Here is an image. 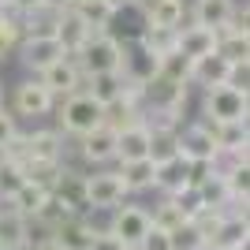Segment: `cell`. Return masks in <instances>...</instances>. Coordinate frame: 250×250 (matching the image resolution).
I'll list each match as a JSON object with an SVG mask.
<instances>
[{
    "label": "cell",
    "mask_w": 250,
    "mask_h": 250,
    "mask_svg": "<svg viewBox=\"0 0 250 250\" xmlns=\"http://www.w3.org/2000/svg\"><path fill=\"white\" fill-rule=\"evenodd\" d=\"M149 220H153V228H161V231H172V228H179V224L187 220V213L179 209V202L172 198V194H165V198H161L153 209H149Z\"/></svg>",
    "instance_id": "31"
},
{
    "label": "cell",
    "mask_w": 250,
    "mask_h": 250,
    "mask_svg": "<svg viewBox=\"0 0 250 250\" xmlns=\"http://www.w3.org/2000/svg\"><path fill=\"white\" fill-rule=\"evenodd\" d=\"M0 104H4V90H0Z\"/></svg>",
    "instance_id": "43"
},
{
    "label": "cell",
    "mask_w": 250,
    "mask_h": 250,
    "mask_svg": "<svg viewBox=\"0 0 250 250\" xmlns=\"http://www.w3.org/2000/svg\"><path fill=\"white\" fill-rule=\"evenodd\" d=\"M231 250H247V247H231Z\"/></svg>",
    "instance_id": "44"
},
{
    "label": "cell",
    "mask_w": 250,
    "mask_h": 250,
    "mask_svg": "<svg viewBox=\"0 0 250 250\" xmlns=\"http://www.w3.org/2000/svg\"><path fill=\"white\" fill-rule=\"evenodd\" d=\"M75 60L83 67V79L86 75H101V71H120L124 67V42L112 38V34H94L83 49L75 52Z\"/></svg>",
    "instance_id": "2"
},
{
    "label": "cell",
    "mask_w": 250,
    "mask_h": 250,
    "mask_svg": "<svg viewBox=\"0 0 250 250\" xmlns=\"http://www.w3.org/2000/svg\"><path fill=\"white\" fill-rule=\"evenodd\" d=\"M135 250H172V247H168V231H161V228H149L146 235H142V243H138Z\"/></svg>",
    "instance_id": "39"
},
{
    "label": "cell",
    "mask_w": 250,
    "mask_h": 250,
    "mask_svg": "<svg viewBox=\"0 0 250 250\" xmlns=\"http://www.w3.org/2000/svg\"><path fill=\"white\" fill-rule=\"evenodd\" d=\"M67 217H75V209L63 206L56 194H49V198L42 202V209H38L34 217H26V220H38V224H45V228H56V224H63Z\"/></svg>",
    "instance_id": "34"
},
{
    "label": "cell",
    "mask_w": 250,
    "mask_h": 250,
    "mask_svg": "<svg viewBox=\"0 0 250 250\" xmlns=\"http://www.w3.org/2000/svg\"><path fill=\"white\" fill-rule=\"evenodd\" d=\"M83 90L94 101H101V104H112L116 97H120V90H124V75L120 71H101V75H86L83 79Z\"/></svg>",
    "instance_id": "25"
},
{
    "label": "cell",
    "mask_w": 250,
    "mask_h": 250,
    "mask_svg": "<svg viewBox=\"0 0 250 250\" xmlns=\"http://www.w3.org/2000/svg\"><path fill=\"white\" fill-rule=\"evenodd\" d=\"M172 157H179V131H149V161L165 165Z\"/></svg>",
    "instance_id": "33"
},
{
    "label": "cell",
    "mask_w": 250,
    "mask_h": 250,
    "mask_svg": "<svg viewBox=\"0 0 250 250\" xmlns=\"http://www.w3.org/2000/svg\"><path fill=\"white\" fill-rule=\"evenodd\" d=\"M60 161H63V135L56 127L26 131V165H60Z\"/></svg>",
    "instance_id": "10"
},
{
    "label": "cell",
    "mask_w": 250,
    "mask_h": 250,
    "mask_svg": "<svg viewBox=\"0 0 250 250\" xmlns=\"http://www.w3.org/2000/svg\"><path fill=\"white\" fill-rule=\"evenodd\" d=\"M157 67H161V56L146 52L142 45H135V49H127V45H124V67H120L124 83H138V86H146L149 79L157 75Z\"/></svg>",
    "instance_id": "16"
},
{
    "label": "cell",
    "mask_w": 250,
    "mask_h": 250,
    "mask_svg": "<svg viewBox=\"0 0 250 250\" xmlns=\"http://www.w3.org/2000/svg\"><path fill=\"white\" fill-rule=\"evenodd\" d=\"M52 38L60 42V49L67 52V56H75V52H79L90 38H94V30L83 22V15H79L75 8H67V11H60V15H56V22H52Z\"/></svg>",
    "instance_id": "12"
},
{
    "label": "cell",
    "mask_w": 250,
    "mask_h": 250,
    "mask_svg": "<svg viewBox=\"0 0 250 250\" xmlns=\"http://www.w3.org/2000/svg\"><path fill=\"white\" fill-rule=\"evenodd\" d=\"M142 11H146V26L179 30V26H183V15H187V4H183V0H149V4H142Z\"/></svg>",
    "instance_id": "23"
},
{
    "label": "cell",
    "mask_w": 250,
    "mask_h": 250,
    "mask_svg": "<svg viewBox=\"0 0 250 250\" xmlns=\"http://www.w3.org/2000/svg\"><path fill=\"white\" fill-rule=\"evenodd\" d=\"M52 194H56L63 206H71L75 213H90V206H86V172H79V168L63 165V172H60V179H56Z\"/></svg>",
    "instance_id": "17"
},
{
    "label": "cell",
    "mask_w": 250,
    "mask_h": 250,
    "mask_svg": "<svg viewBox=\"0 0 250 250\" xmlns=\"http://www.w3.org/2000/svg\"><path fill=\"white\" fill-rule=\"evenodd\" d=\"M15 49H19L22 67H26V71H34V75H42L49 63H56V60L63 56L60 42H56L52 34H22V42L15 45Z\"/></svg>",
    "instance_id": "8"
},
{
    "label": "cell",
    "mask_w": 250,
    "mask_h": 250,
    "mask_svg": "<svg viewBox=\"0 0 250 250\" xmlns=\"http://www.w3.org/2000/svg\"><path fill=\"white\" fill-rule=\"evenodd\" d=\"M15 15H34V11H42V0H4Z\"/></svg>",
    "instance_id": "41"
},
{
    "label": "cell",
    "mask_w": 250,
    "mask_h": 250,
    "mask_svg": "<svg viewBox=\"0 0 250 250\" xmlns=\"http://www.w3.org/2000/svg\"><path fill=\"white\" fill-rule=\"evenodd\" d=\"M120 176H124V183H127V190H131V194H138V190H153V187H157V165L149 161V157L120 165Z\"/></svg>",
    "instance_id": "26"
},
{
    "label": "cell",
    "mask_w": 250,
    "mask_h": 250,
    "mask_svg": "<svg viewBox=\"0 0 250 250\" xmlns=\"http://www.w3.org/2000/svg\"><path fill=\"white\" fill-rule=\"evenodd\" d=\"M179 153L187 161H213L217 157V142H213L209 120H194V124L179 127Z\"/></svg>",
    "instance_id": "11"
},
{
    "label": "cell",
    "mask_w": 250,
    "mask_h": 250,
    "mask_svg": "<svg viewBox=\"0 0 250 250\" xmlns=\"http://www.w3.org/2000/svg\"><path fill=\"white\" fill-rule=\"evenodd\" d=\"M168 247L172 250H206V235H202L190 220H183L179 228L168 231Z\"/></svg>",
    "instance_id": "35"
},
{
    "label": "cell",
    "mask_w": 250,
    "mask_h": 250,
    "mask_svg": "<svg viewBox=\"0 0 250 250\" xmlns=\"http://www.w3.org/2000/svg\"><path fill=\"white\" fill-rule=\"evenodd\" d=\"M26 183V168L15 165V161H4L0 157V198H11L15 190Z\"/></svg>",
    "instance_id": "37"
},
{
    "label": "cell",
    "mask_w": 250,
    "mask_h": 250,
    "mask_svg": "<svg viewBox=\"0 0 250 250\" xmlns=\"http://www.w3.org/2000/svg\"><path fill=\"white\" fill-rule=\"evenodd\" d=\"M157 75H165V79H172V83H187L190 86V56H183L179 49L168 52V56H161Z\"/></svg>",
    "instance_id": "36"
},
{
    "label": "cell",
    "mask_w": 250,
    "mask_h": 250,
    "mask_svg": "<svg viewBox=\"0 0 250 250\" xmlns=\"http://www.w3.org/2000/svg\"><path fill=\"white\" fill-rule=\"evenodd\" d=\"M75 0H42V11H49V15H60V11H67Z\"/></svg>",
    "instance_id": "42"
},
{
    "label": "cell",
    "mask_w": 250,
    "mask_h": 250,
    "mask_svg": "<svg viewBox=\"0 0 250 250\" xmlns=\"http://www.w3.org/2000/svg\"><path fill=\"white\" fill-rule=\"evenodd\" d=\"M202 120L209 124H231V120H247V90L220 83L209 86L202 94Z\"/></svg>",
    "instance_id": "3"
},
{
    "label": "cell",
    "mask_w": 250,
    "mask_h": 250,
    "mask_svg": "<svg viewBox=\"0 0 250 250\" xmlns=\"http://www.w3.org/2000/svg\"><path fill=\"white\" fill-rule=\"evenodd\" d=\"M108 213H112L108 231H112V235H120L131 250H135L138 243H142V235L153 228V220H149V209H146V206H127V202H124V206L108 209Z\"/></svg>",
    "instance_id": "5"
},
{
    "label": "cell",
    "mask_w": 250,
    "mask_h": 250,
    "mask_svg": "<svg viewBox=\"0 0 250 250\" xmlns=\"http://www.w3.org/2000/svg\"><path fill=\"white\" fill-rule=\"evenodd\" d=\"M250 239V224H247V213H224L220 228L209 235L206 250H231V247H247Z\"/></svg>",
    "instance_id": "14"
},
{
    "label": "cell",
    "mask_w": 250,
    "mask_h": 250,
    "mask_svg": "<svg viewBox=\"0 0 250 250\" xmlns=\"http://www.w3.org/2000/svg\"><path fill=\"white\" fill-rule=\"evenodd\" d=\"M90 235H94V224L86 220V213H75V217H67L63 224L52 228V239H56L60 250H86Z\"/></svg>",
    "instance_id": "19"
},
{
    "label": "cell",
    "mask_w": 250,
    "mask_h": 250,
    "mask_svg": "<svg viewBox=\"0 0 250 250\" xmlns=\"http://www.w3.org/2000/svg\"><path fill=\"white\" fill-rule=\"evenodd\" d=\"M194 190H198V202H202V206L228 209V213H231V194H228V183H224V176L209 172L206 179H198V183H194Z\"/></svg>",
    "instance_id": "28"
},
{
    "label": "cell",
    "mask_w": 250,
    "mask_h": 250,
    "mask_svg": "<svg viewBox=\"0 0 250 250\" xmlns=\"http://www.w3.org/2000/svg\"><path fill=\"white\" fill-rule=\"evenodd\" d=\"M52 108H56V97L42 86V79H22L11 94V116L38 120V116H49Z\"/></svg>",
    "instance_id": "6"
},
{
    "label": "cell",
    "mask_w": 250,
    "mask_h": 250,
    "mask_svg": "<svg viewBox=\"0 0 250 250\" xmlns=\"http://www.w3.org/2000/svg\"><path fill=\"white\" fill-rule=\"evenodd\" d=\"M71 8L83 15V22H86V26H90L94 34H104L108 26H112V19L120 15L112 0H75Z\"/></svg>",
    "instance_id": "24"
},
{
    "label": "cell",
    "mask_w": 250,
    "mask_h": 250,
    "mask_svg": "<svg viewBox=\"0 0 250 250\" xmlns=\"http://www.w3.org/2000/svg\"><path fill=\"white\" fill-rule=\"evenodd\" d=\"M79 157L94 168H104L108 161H116V131L104 127V124L94 127V131H86V135L79 138Z\"/></svg>",
    "instance_id": "13"
},
{
    "label": "cell",
    "mask_w": 250,
    "mask_h": 250,
    "mask_svg": "<svg viewBox=\"0 0 250 250\" xmlns=\"http://www.w3.org/2000/svg\"><path fill=\"white\" fill-rule=\"evenodd\" d=\"M49 194H52V190H45V187H38V183H30V179H26V183H22V187L11 194V209H15L19 217H34Z\"/></svg>",
    "instance_id": "30"
},
{
    "label": "cell",
    "mask_w": 250,
    "mask_h": 250,
    "mask_svg": "<svg viewBox=\"0 0 250 250\" xmlns=\"http://www.w3.org/2000/svg\"><path fill=\"white\" fill-rule=\"evenodd\" d=\"M149 157V127L138 120V124L116 131V161L127 165V161H142Z\"/></svg>",
    "instance_id": "15"
},
{
    "label": "cell",
    "mask_w": 250,
    "mask_h": 250,
    "mask_svg": "<svg viewBox=\"0 0 250 250\" xmlns=\"http://www.w3.org/2000/svg\"><path fill=\"white\" fill-rule=\"evenodd\" d=\"M190 187V161L183 153L172 157V161H165V165H157V187L161 194H179V190Z\"/></svg>",
    "instance_id": "20"
},
{
    "label": "cell",
    "mask_w": 250,
    "mask_h": 250,
    "mask_svg": "<svg viewBox=\"0 0 250 250\" xmlns=\"http://www.w3.org/2000/svg\"><path fill=\"white\" fill-rule=\"evenodd\" d=\"M176 49L183 52V56H190V60H198V56L217 49V30L198 26V22H187V26L176 30Z\"/></svg>",
    "instance_id": "18"
},
{
    "label": "cell",
    "mask_w": 250,
    "mask_h": 250,
    "mask_svg": "<svg viewBox=\"0 0 250 250\" xmlns=\"http://www.w3.org/2000/svg\"><path fill=\"white\" fill-rule=\"evenodd\" d=\"M224 79H228V60H224L217 49L206 52V56H198V60H190V83H198L202 90L220 86Z\"/></svg>",
    "instance_id": "21"
},
{
    "label": "cell",
    "mask_w": 250,
    "mask_h": 250,
    "mask_svg": "<svg viewBox=\"0 0 250 250\" xmlns=\"http://www.w3.org/2000/svg\"><path fill=\"white\" fill-rule=\"evenodd\" d=\"M56 120H60V135L83 138L86 131H94V127L104 124V104L94 101L86 90H75V94L60 97V104H56Z\"/></svg>",
    "instance_id": "1"
},
{
    "label": "cell",
    "mask_w": 250,
    "mask_h": 250,
    "mask_svg": "<svg viewBox=\"0 0 250 250\" xmlns=\"http://www.w3.org/2000/svg\"><path fill=\"white\" fill-rule=\"evenodd\" d=\"M217 52L228 63H243V60H250V38L243 30H231L228 22H224L217 30Z\"/></svg>",
    "instance_id": "27"
},
{
    "label": "cell",
    "mask_w": 250,
    "mask_h": 250,
    "mask_svg": "<svg viewBox=\"0 0 250 250\" xmlns=\"http://www.w3.org/2000/svg\"><path fill=\"white\" fill-rule=\"evenodd\" d=\"M86 250H131L120 235H112L108 228H94V235H90V247Z\"/></svg>",
    "instance_id": "38"
},
{
    "label": "cell",
    "mask_w": 250,
    "mask_h": 250,
    "mask_svg": "<svg viewBox=\"0 0 250 250\" xmlns=\"http://www.w3.org/2000/svg\"><path fill=\"white\" fill-rule=\"evenodd\" d=\"M187 83H172V79H165V75H153L146 83V104L142 108H165V112L179 116L183 120V112H187Z\"/></svg>",
    "instance_id": "7"
},
{
    "label": "cell",
    "mask_w": 250,
    "mask_h": 250,
    "mask_svg": "<svg viewBox=\"0 0 250 250\" xmlns=\"http://www.w3.org/2000/svg\"><path fill=\"white\" fill-rule=\"evenodd\" d=\"M235 8H239L235 0H194V4H190V22L209 26V30H220V26L231 19Z\"/></svg>",
    "instance_id": "22"
},
{
    "label": "cell",
    "mask_w": 250,
    "mask_h": 250,
    "mask_svg": "<svg viewBox=\"0 0 250 250\" xmlns=\"http://www.w3.org/2000/svg\"><path fill=\"white\" fill-rule=\"evenodd\" d=\"M209 127H213V142H217V149H228V153L247 149V120H231V124H209Z\"/></svg>",
    "instance_id": "29"
},
{
    "label": "cell",
    "mask_w": 250,
    "mask_h": 250,
    "mask_svg": "<svg viewBox=\"0 0 250 250\" xmlns=\"http://www.w3.org/2000/svg\"><path fill=\"white\" fill-rule=\"evenodd\" d=\"M127 183L124 176H120V168H97V172H90L86 176V206H90V213H97V209H116V206H124L127 202Z\"/></svg>",
    "instance_id": "4"
},
{
    "label": "cell",
    "mask_w": 250,
    "mask_h": 250,
    "mask_svg": "<svg viewBox=\"0 0 250 250\" xmlns=\"http://www.w3.org/2000/svg\"><path fill=\"white\" fill-rule=\"evenodd\" d=\"M138 45L153 56H168V52H176V30H165V26H142L138 34Z\"/></svg>",
    "instance_id": "32"
},
{
    "label": "cell",
    "mask_w": 250,
    "mask_h": 250,
    "mask_svg": "<svg viewBox=\"0 0 250 250\" xmlns=\"http://www.w3.org/2000/svg\"><path fill=\"white\" fill-rule=\"evenodd\" d=\"M38 79H42V86L56 97V101H60V97H67V94H75V90H83V67H79V60H75V56H67V52H63L56 63H49Z\"/></svg>",
    "instance_id": "9"
},
{
    "label": "cell",
    "mask_w": 250,
    "mask_h": 250,
    "mask_svg": "<svg viewBox=\"0 0 250 250\" xmlns=\"http://www.w3.org/2000/svg\"><path fill=\"white\" fill-rule=\"evenodd\" d=\"M15 120H19V116H11L8 108L0 104V146H4V142H8V138L15 135V131H19V124H15Z\"/></svg>",
    "instance_id": "40"
}]
</instances>
